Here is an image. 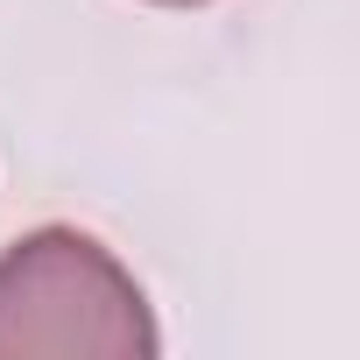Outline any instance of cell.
Segmentation results:
<instances>
[{"mask_svg": "<svg viewBox=\"0 0 360 360\" xmlns=\"http://www.w3.org/2000/svg\"><path fill=\"white\" fill-rule=\"evenodd\" d=\"M162 346L141 283L78 226H36L0 255V360H148Z\"/></svg>", "mask_w": 360, "mask_h": 360, "instance_id": "cell-1", "label": "cell"}, {"mask_svg": "<svg viewBox=\"0 0 360 360\" xmlns=\"http://www.w3.org/2000/svg\"><path fill=\"white\" fill-rule=\"evenodd\" d=\"M155 8H205V0H155Z\"/></svg>", "mask_w": 360, "mask_h": 360, "instance_id": "cell-2", "label": "cell"}]
</instances>
